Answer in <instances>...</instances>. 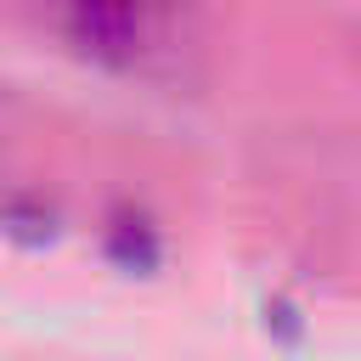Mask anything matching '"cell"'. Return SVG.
I'll list each match as a JSON object with an SVG mask.
<instances>
[{"label": "cell", "mask_w": 361, "mask_h": 361, "mask_svg": "<svg viewBox=\"0 0 361 361\" xmlns=\"http://www.w3.org/2000/svg\"><path fill=\"white\" fill-rule=\"evenodd\" d=\"M158 6H169V0H68L79 45L90 56H102V62H130L141 51L147 17Z\"/></svg>", "instance_id": "obj_1"}, {"label": "cell", "mask_w": 361, "mask_h": 361, "mask_svg": "<svg viewBox=\"0 0 361 361\" xmlns=\"http://www.w3.org/2000/svg\"><path fill=\"white\" fill-rule=\"evenodd\" d=\"M107 259L118 265V271H158V237H152V226H141V220H118L113 231H107Z\"/></svg>", "instance_id": "obj_2"}, {"label": "cell", "mask_w": 361, "mask_h": 361, "mask_svg": "<svg viewBox=\"0 0 361 361\" xmlns=\"http://www.w3.org/2000/svg\"><path fill=\"white\" fill-rule=\"evenodd\" d=\"M6 237H11L17 248H45V243L56 237V226H51V214H34L28 197H11V203H6Z\"/></svg>", "instance_id": "obj_3"}]
</instances>
